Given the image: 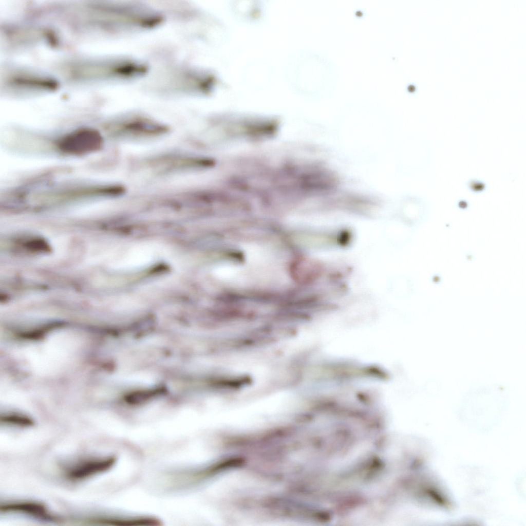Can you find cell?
Segmentation results:
<instances>
[{
  "label": "cell",
  "mask_w": 526,
  "mask_h": 526,
  "mask_svg": "<svg viewBox=\"0 0 526 526\" xmlns=\"http://www.w3.org/2000/svg\"><path fill=\"white\" fill-rule=\"evenodd\" d=\"M103 140L100 133L93 129L83 128L64 136L58 142L61 152L69 155H82L98 151Z\"/></svg>",
  "instance_id": "7a4b0ae2"
},
{
  "label": "cell",
  "mask_w": 526,
  "mask_h": 526,
  "mask_svg": "<svg viewBox=\"0 0 526 526\" xmlns=\"http://www.w3.org/2000/svg\"><path fill=\"white\" fill-rule=\"evenodd\" d=\"M4 421L8 424L21 426H30L32 425V422L25 418L8 417L5 418Z\"/></svg>",
  "instance_id": "ba28073f"
},
{
  "label": "cell",
  "mask_w": 526,
  "mask_h": 526,
  "mask_svg": "<svg viewBox=\"0 0 526 526\" xmlns=\"http://www.w3.org/2000/svg\"><path fill=\"white\" fill-rule=\"evenodd\" d=\"M470 187L472 190L474 191L476 187L477 186V192L482 191L484 188V184L480 182L474 181L470 182Z\"/></svg>",
  "instance_id": "9c48e42d"
},
{
  "label": "cell",
  "mask_w": 526,
  "mask_h": 526,
  "mask_svg": "<svg viewBox=\"0 0 526 526\" xmlns=\"http://www.w3.org/2000/svg\"><path fill=\"white\" fill-rule=\"evenodd\" d=\"M0 509L1 512L5 513H20L43 519L52 518L46 508L43 505L36 502L9 503L2 505Z\"/></svg>",
  "instance_id": "52a82bcc"
},
{
  "label": "cell",
  "mask_w": 526,
  "mask_h": 526,
  "mask_svg": "<svg viewBox=\"0 0 526 526\" xmlns=\"http://www.w3.org/2000/svg\"><path fill=\"white\" fill-rule=\"evenodd\" d=\"M163 171H194L203 166L202 158L193 156H175L160 159L155 162Z\"/></svg>",
  "instance_id": "8992f818"
},
{
  "label": "cell",
  "mask_w": 526,
  "mask_h": 526,
  "mask_svg": "<svg viewBox=\"0 0 526 526\" xmlns=\"http://www.w3.org/2000/svg\"><path fill=\"white\" fill-rule=\"evenodd\" d=\"M115 461L112 457L86 460L69 468L66 476L73 480H83L107 471L112 467Z\"/></svg>",
  "instance_id": "5b68a950"
},
{
  "label": "cell",
  "mask_w": 526,
  "mask_h": 526,
  "mask_svg": "<svg viewBox=\"0 0 526 526\" xmlns=\"http://www.w3.org/2000/svg\"><path fill=\"white\" fill-rule=\"evenodd\" d=\"M81 340L70 331H59L25 351L30 367L43 375L54 374L69 364L81 347Z\"/></svg>",
  "instance_id": "6da1fadb"
},
{
  "label": "cell",
  "mask_w": 526,
  "mask_h": 526,
  "mask_svg": "<svg viewBox=\"0 0 526 526\" xmlns=\"http://www.w3.org/2000/svg\"><path fill=\"white\" fill-rule=\"evenodd\" d=\"M114 129L117 135L127 138H155L166 134L168 127L159 122L141 117H134L120 122Z\"/></svg>",
  "instance_id": "3957f363"
},
{
  "label": "cell",
  "mask_w": 526,
  "mask_h": 526,
  "mask_svg": "<svg viewBox=\"0 0 526 526\" xmlns=\"http://www.w3.org/2000/svg\"><path fill=\"white\" fill-rule=\"evenodd\" d=\"M158 251L152 244H141L133 247L114 267L123 271H133L148 267L157 259Z\"/></svg>",
  "instance_id": "277c9868"
}]
</instances>
